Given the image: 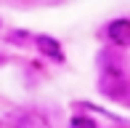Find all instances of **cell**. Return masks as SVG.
<instances>
[{"label":"cell","instance_id":"obj_1","mask_svg":"<svg viewBox=\"0 0 130 128\" xmlns=\"http://www.w3.org/2000/svg\"><path fill=\"white\" fill-rule=\"evenodd\" d=\"M106 37L120 48H130V19H114L106 27Z\"/></svg>","mask_w":130,"mask_h":128},{"label":"cell","instance_id":"obj_2","mask_svg":"<svg viewBox=\"0 0 130 128\" xmlns=\"http://www.w3.org/2000/svg\"><path fill=\"white\" fill-rule=\"evenodd\" d=\"M13 128H51V123H48V118H45V115L29 109V112H21L19 118H16Z\"/></svg>","mask_w":130,"mask_h":128},{"label":"cell","instance_id":"obj_3","mask_svg":"<svg viewBox=\"0 0 130 128\" xmlns=\"http://www.w3.org/2000/svg\"><path fill=\"white\" fill-rule=\"evenodd\" d=\"M37 48L43 51L45 56H51V59L64 61V51H61V45H58V40L48 37V35H40V37H37Z\"/></svg>","mask_w":130,"mask_h":128},{"label":"cell","instance_id":"obj_4","mask_svg":"<svg viewBox=\"0 0 130 128\" xmlns=\"http://www.w3.org/2000/svg\"><path fill=\"white\" fill-rule=\"evenodd\" d=\"M72 128H96V123H93L90 118H82V115H77V118H72V123H69Z\"/></svg>","mask_w":130,"mask_h":128},{"label":"cell","instance_id":"obj_5","mask_svg":"<svg viewBox=\"0 0 130 128\" xmlns=\"http://www.w3.org/2000/svg\"><path fill=\"white\" fill-rule=\"evenodd\" d=\"M0 24H3V21H0Z\"/></svg>","mask_w":130,"mask_h":128}]
</instances>
